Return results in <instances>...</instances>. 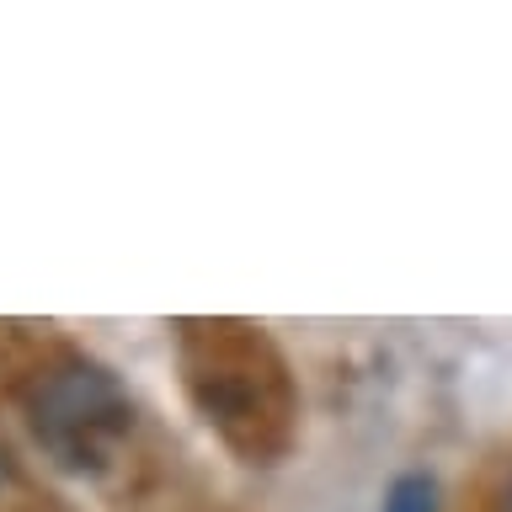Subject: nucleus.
I'll return each instance as SVG.
<instances>
[{"label":"nucleus","mask_w":512,"mask_h":512,"mask_svg":"<svg viewBox=\"0 0 512 512\" xmlns=\"http://www.w3.org/2000/svg\"><path fill=\"white\" fill-rule=\"evenodd\" d=\"M27 422L59 464L86 470L123 443V432L134 427V406L107 368H96L91 358H59L32 374Z\"/></svg>","instance_id":"obj_1"},{"label":"nucleus","mask_w":512,"mask_h":512,"mask_svg":"<svg viewBox=\"0 0 512 512\" xmlns=\"http://www.w3.org/2000/svg\"><path fill=\"white\" fill-rule=\"evenodd\" d=\"M379 512H438V480L427 470H406L390 480V491H384Z\"/></svg>","instance_id":"obj_2"},{"label":"nucleus","mask_w":512,"mask_h":512,"mask_svg":"<svg viewBox=\"0 0 512 512\" xmlns=\"http://www.w3.org/2000/svg\"><path fill=\"white\" fill-rule=\"evenodd\" d=\"M11 480V454H6V443H0V486Z\"/></svg>","instance_id":"obj_3"}]
</instances>
